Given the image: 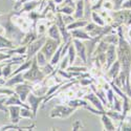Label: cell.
Instances as JSON below:
<instances>
[{"instance_id":"5b68a950","label":"cell","mask_w":131,"mask_h":131,"mask_svg":"<svg viewBox=\"0 0 131 131\" xmlns=\"http://www.w3.org/2000/svg\"><path fill=\"white\" fill-rule=\"evenodd\" d=\"M77 110V108L71 107L69 105H57L56 107L52 108V110L49 113V116L51 118H56V117H60V118H67L69 117L71 114H73V112Z\"/></svg>"},{"instance_id":"1f68e13d","label":"cell","mask_w":131,"mask_h":131,"mask_svg":"<svg viewBox=\"0 0 131 131\" xmlns=\"http://www.w3.org/2000/svg\"><path fill=\"white\" fill-rule=\"evenodd\" d=\"M102 39L105 42H107L108 44L117 45V43H118V35H117V32H116V34H107Z\"/></svg>"},{"instance_id":"44dd1931","label":"cell","mask_w":131,"mask_h":131,"mask_svg":"<svg viewBox=\"0 0 131 131\" xmlns=\"http://www.w3.org/2000/svg\"><path fill=\"white\" fill-rule=\"evenodd\" d=\"M84 15H85V0H78V1H75L74 13L72 16L74 19H83Z\"/></svg>"},{"instance_id":"83f0119b","label":"cell","mask_w":131,"mask_h":131,"mask_svg":"<svg viewBox=\"0 0 131 131\" xmlns=\"http://www.w3.org/2000/svg\"><path fill=\"white\" fill-rule=\"evenodd\" d=\"M90 17H91L92 22L95 23L96 25H100V26H105V25H106V21H105V19H104L99 13H97L96 10H91Z\"/></svg>"},{"instance_id":"8992f818","label":"cell","mask_w":131,"mask_h":131,"mask_svg":"<svg viewBox=\"0 0 131 131\" xmlns=\"http://www.w3.org/2000/svg\"><path fill=\"white\" fill-rule=\"evenodd\" d=\"M46 38H47L46 35H43V36L38 37L35 41H32L31 43H29V44L27 45V50H26V53H25L26 60L34 58L37 54V52L41 50L42 46L44 45V43L46 41Z\"/></svg>"},{"instance_id":"3957f363","label":"cell","mask_w":131,"mask_h":131,"mask_svg":"<svg viewBox=\"0 0 131 131\" xmlns=\"http://www.w3.org/2000/svg\"><path fill=\"white\" fill-rule=\"evenodd\" d=\"M23 77H24V79H25L26 82L31 83V84L41 83L43 80L46 78V74L43 72V70L41 69V67L39 66L38 63H37L36 56L32 58V64H31V66L27 70H25L23 72Z\"/></svg>"},{"instance_id":"30bf717a","label":"cell","mask_w":131,"mask_h":131,"mask_svg":"<svg viewBox=\"0 0 131 131\" xmlns=\"http://www.w3.org/2000/svg\"><path fill=\"white\" fill-rule=\"evenodd\" d=\"M60 44L61 43H59L58 41L51 39L50 37H47L44 45H43L42 48H41V51L45 54L46 59L49 61L51 59V57H52V54L54 53V51H56L57 48L60 46Z\"/></svg>"},{"instance_id":"ab89813d","label":"cell","mask_w":131,"mask_h":131,"mask_svg":"<svg viewBox=\"0 0 131 131\" xmlns=\"http://www.w3.org/2000/svg\"><path fill=\"white\" fill-rule=\"evenodd\" d=\"M7 97H0V111L8 112V107L5 105V101Z\"/></svg>"},{"instance_id":"ac0fdd59","label":"cell","mask_w":131,"mask_h":131,"mask_svg":"<svg viewBox=\"0 0 131 131\" xmlns=\"http://www.w3.org/2000/svg\"><path fill=\"white\" fill-rule=\"evenodd\" d=\"M69 31L71 34L72 39H79V40H82V41H88V40L91 39L90 35L84 28H77V29H72V30H69Z\"/></svg>"},{"instance_id":"4fadbf2b","label":"cell","mask_w":131,"mask_h":131,"mask_svg":"<svg viewBox=\"0 0 131 131\" xmlns=\"http://www.w3.org/2000/svg\"><path fill=\"white\" fill-rule=\"evenodd\" d=\"M72 43L74 45L75 51H77V56L81 59L83 63H87V49H86L85 44L82 42V40L72 39Z\"/></svg>"},{"instance_id":"7dc6e473","label":"cell","mask_w":131,"mask_h":131,"mask_svg":"<svg viewBox=\"0 0 131 131\" xmlns=\"http://www.w3.org/2000/svg\"><path fill=\"white\" fill-rule=\"evenodd\" d=\"M128 38H129V40L131 42V25L128 26Z\"/></svg>"},{"instance_id":"9a60e30c","label":"cell","mask_w":131,"mask_h":131,"mask_svg":"<svg viewBox=\"0 0 131 131\" xmlns=\"http://www.w3.org/2000/svg\"><path fill=\"white\" fill-rule=\"evenodd\" d=\"M8 107V113H9V119L12 124H19L20 122V111H21V106L18 105H9Z\"/></svg>"},{"instance_id":"836d02e7","label":"cell","mask_w":131,"mask_h":131,"mask_svg":"<svg viewBox=\"0 0 131 131\" xmlns=\"http://www.w3.org/2000/svg\"><path fill=\"white\" fill-rule=\"evenodd\" d=\"M20 116L21 118H30V119H35L34 113H32L30 108H26V107H22L20 111Z\"/></svg>"},{"instance_id":"cb8c5ba5","label":"cell","mask_w":131,"mask_h":131,"mask_svg":"<svg viewBox=\"0 0 131 131\" xmlns=\"http://www.w3.org/2000/svg\"><path fill=\"white\" fill-rule=\"evenodd\" d=\"M63 47H64V43L62 42L60 44V46L57 48V50L54 51V53L52 54L51 59L49 60V63L52 65V66H58L59 65V63L61 61V58H62V49H63Z\"/></svg>"},{"instance_id":"d590c367","label":"cell","mask_w":131,"mask_h":131,"mask_svg":"<svg viewBox=\"0 0 131 131\" xmlns=\"http://www.w3.org/2000/svg\"><path fill=\"white\" fill-rule=\"evenodd\" d=\"M67 53H68V56H69V63H70V65H73L74 60H75V57H77V51H75V48H74V45H73L72 42L70 43V45L68 47Z\"/></svg>"},{"instance_id":"d6a6232c","label":"cell","mask_w":131,"mask_h":131,"mask_svg":"<svg viewBox=\"0 0 131 131\" xmlns=\"http://www.w3.org/2000/svg\"><path fill=\"white\" fill-rule=\"evenodd\" d=\"M36 59H37V63H38V65L42 68V67H44L45 65H47L48 63H49V61L46 59V57H45V54L43 53L41 50L40 51H38L37 52V54H36Z\"/></svg>"},{"instance_id":"d6986e66","label":"cell","mask_w":131,"mask_h":131,"mask_svg":"<svg viewBox=\"0 0 131 131\" xmlns=\"http://www.w3.org/2000/svg\"><path fill=\"white\" fill-rule=\"evenodd\" d=\"M5 105L6 106H9V105H18V106H21V107H26V108H30L28 104H25V102H23L22 100L19 97V95L15 92L13 94H10L6 101H5Z\"/></svg>"},{"instance_id":"7a4b0ae2","label":"cell","mask_w":131,"mask_h":131,"mask_svg":"<svg viewBox=\"0 0 131 131\" xmlns=\"http://www.w3.org/2000/svg\"><path fill=\"white\" fill-rule=\"evenodd\" d=\"M15 12L16 10H14V12L9 13V14L3 15L4 18L2 20H0V25L3 27L5 37L7 39H9L10 41H13L16 46H19L25 36V32L16 23H14V21L12 20L13 16L15 15Z\"/></svg>"},{"instance_id":"6da1fadb","label":"cell","mask_w":131,"mask_h":131,"mask_svg":"<svg viewBox=\"0 0 131 131\" xmlns=\"http://www.w3.org/2000/svg\"><path fill=\"white\" fill-rule=\"evenodd\" d=\"M117 35H118V43L116 45L117 52V60L121 63L122 70L130 75L131 72V42L126 39L123 34V25L117 27Z\"/></svg>"},{"instance_id":"2e32d148","label":"cell","mask_w":131,"mask_h":131,"mask_svg":"<svg viewBox=\"0 0 131 131\" xmlns=\"http://www.w3.org/2000/svg\"><path fill=\"white\" fill-rule=\"evenodd\" d=\"M121 70H122V67H121V63H119V61L118 60H116L110 67L108 68V70H107V73H106V75H107V81H113L117 75L119 74V72H121Z\"/></svg>"},{"instance_id":"7bdbcfd3","label":"cell","mask_w":131,"mask_h":131,"mask_svg":"<svg viewBox=\"0 0 131 131\" xmlns=\"http://www.w3.org/2000/svg\"><path fill=\"white\" fill-rule=\"evenodd\" d=\"M13 56L12 54H9V53H4V52H1L0 51V62H2V61H5V60H8V59H10Z\"/></svg>"},{"instance_id":"603a6c76","label":"cell","mask_w":131,"mask_h":131,"mask_svg":"<svg viewBox=\"0 0 131 131\" xmlns=\"http://www.w3.org/2000/svg\"><path fill=\"white\" fill-rule=\"evenodd\" d=\"M101 121H102V124H103V128L104 130H107V131H113V130H117V128L115 127L112 118L110 116H108L106 113H103L101 114Z\"/></svg>"},{"instance_id":"f907efd6","label":"cell","mask_w":131,"mask_h":131,"mask_svg":"<svg viewBox=\"0 0 131 131\" xmlns=\"http://www.w3.org/2000/svg\"><path fill=\"white\" fill-rule=\"evenodd\" d=\"M130 82H131V72H130Z\"/></svg>"},{"instance_id":"816d5d0a","label":"cell","mask_w":131,"mask_h":131,"mask_svg":"<svg viewBox=\"0 0 131 131\" xmlns=\"http://www.w3.org/2000/svg\"><path fill=\"white\" fill-rule=\"evenodd\" d=\"M73 1H78V0H73Z\"/></svg>"},{"instance_id":"8d00e7d4","label":"cell","mask_w":131,"mask_h":131,"mask_svg":"<svg viewBox=\"0 0 131 131\" xmlns=\"http://www.w3.org/2000/svg\"><path fill=\"white\" fill-rule=\"evenodd\" d=\"M69 65H70V63H69V56H68V53H66L65 56H63L61 58V61L59 63V68L63 69V70H66Z\"/></svg>"},{"instance_id":"74e56055","label":"cell","mask_w":131,"mask_h":131,"mask_svg":"<svg viewBox=\"0 0 131 131\" xmlns=\"http://www.w3.org/2000/svg\"><path fill=\"white\" fill-rule=\"evenodd\" d=\"M102 8L108 10V12H111V10L114 9L113 2L111 1V0H104V1H103V4H102Z\"/></svg>"},{"instance_id":"f35d334b","label":"cell","mask_w":131,"mask_h":131,"mask_svg":"<svg viewBox=\"0 0 131 131\" xmlns=\"http://www.w3.org/2000/svg\"><path fill=\"white\" fill-rule=\"evenodd\" d=\"M87 67H84V66H74V65H69L67 70H70V71H77V72H86L87 71Z\"/></svg>"},{"instance_id":"e0dca14e","label":"cell","mask_w":131,"mask_h":131,"mask_svg":"<svg viewBox=\"0 0 131 131\" xmlns=\"http://www.w3.org/2000/svg\"><path fill=\"white\" fill-rule=\"evenodd\" d=\"M24 82H25V79L23 77V72H19V73L10 75V77L5 81L4 86H6V87H14L17 84L24 83Z\"/></svg>"},{"instance_id":"ba28073f","label":"cell","mask_w":131,"mask_h":131,"mask_svg":"<svg viewBox=\"0 0 131 131\" xmlns=\"http://www.w3.org/2000/svg\"><path fill=\"white\" fill-rule=\"evenodd\" d=\"M54 23L56 25L58 26L61 35H62V42L64 43H67L68 41L72 40V37H71V34L70 31L67 29V26L66 24L64 23V20H63V15L61 13H57V17H56V21H54Z\"/></svg>"},{"instance_id":"9c48e42d","label":"cell","mask_w":131,"mask_h":131,"mask_svg":"<svg viewBox=\"0 0 131 131\" xmlns=\"http://www.w3.org/2000/svg\"><path fill=\"white\" fill-rule=\"evenodd\" d=\"M14 91L19 95V97L23 102H26L27 100V96L28 94L34 91V86H32L31 83H28V82H24V83H20V84H17L14 86Z\"/></svg>"},{"instance_id":"f6af8a7d","label":"cell","mask_w":131,"mask_h":131,"mask_svg":"<svg viewBox=\"0 0 131 131\" xmlns=\"http://www.w3.org/2000/svg\"><path fill=\"white\" fill-rule=\"evenodd\" d=\"M122 8H125V9H131V0H125L124 3L122 4Z\"/></svg>"},{"instance_id":"484cf974","label":"cell","mask_w":131,"mask_h":131,"mask_svg":"<svg viewBox=\"0 0 131 131\" xmlns=\"http://www.w3.org/2000/svg\"><path fill=\"white\" fill-rule=\"evenodd\" d=\"M89 21L88 20H83V19H75L73 22L69 23L67 26V29L68 30H72V29H77V28H84L87 23H88Z\"/></svg>"},{"instance_id":"e575fe53","label":"cell","mask_w":131,"mask_h":131,"mask_svg":"<svg viewBox=\"0 0 131 131\" xmlns=\"http://www.w3.org/2000/svg\"><path fill=\"white\" fill-rule=\"evenodd\" d=\"M114 91H113V89L111 88H109V89H107L106 90V99H107V106L109 107V108H112V104H113V100H114Z\"/></svg>"},{"instance_id":"b9f144b4","label":"cell","mask_w":131,"mask_h":131,"mask_svg":"<svg viewBox=\"0 0 131 131\" xmlns=\"http://www.w3.org/2000/svg\"><path fill=\"white\" fill-rule=\"evenodd\" d=\"M113 2V5H114V9L113 10H117V9H121L122 8V4L124 3L125 0H111Z\"/></svg>"},{"instance_id":"f546056e","label":"cell","mask_w":131,"mask_h":131,"mask_svg":"<svg viewBox=\"0 0 131 131\" xmlns=\"http://www.w3.org/2000/svg\"><path fill=\"white\" fill-rule=\"evenodd\" d=\"M27 50V45H19V47H15L13 49H6V52L14 56V53H17L19 56H22V54H25Z\"/></svg>"},{"instance_id":"7402d4cb","label":"cell","mask_w":131,"mask_h":131,"mask_svg":"<svg viewBox=\"0 0 131 131\" xmlns=\"http://www.w3.org/2000/svg\"><path fill=\"white\" fill-rule=\"evenodd\" d=\"M47 35L51 39L58 41L59 43H62V35H61L58 26L56 25V23H52L51 25H49V27L47 29Z\"/></svg>"},{"instance_id":"60d3db41","label":"cell","mask_w":131,"mask_h":131,"mask_svg":"<svg viewBox=\"0 0 131 131\" xmlns=\"http://www.w3.org/2000/svg\"><path fill=\"white\" fill-rule=\"evenodd\" d=\"M62 15H63V14H62ZM63 20H64V23L66 24V25H68L69 23L73 22L75 19L73 18L72 15H63Z\"/></svg>"},{"instance_id":"681fc988","label":"cell","mask_w":131,"mask_h":131,"mask_svg":"<svg viewBox=\"0 0 131 131\" xmlns=\"http://www.w3.org/2000/svg\"><path fill=\"white\" fill-rule=\"evenodd\" d=\"M2 14H3L2 12H0V16H2Z\"/></svg>"},{"instance_id":"8fae6325","label":"cell","mask_w":131,"mask_h":131,"mask_svg":"<svg viewBox=\"0 0 131 131\" xmlns=\"http://www.w3.org/2000/svg\"><path fill=\"white\" fill-rule=\"evenodd\" d=\"M83 97H84L86 101H88L94 108H96L97 110H101V111H105V110H106V108H105L103 102L100 100V97L97 96L92 90L86 92V93L83 95Z\"/></svg>"},{"instance_id":"4316f807","label":"cell","mask_w":131,"mask_h":131,"mask_svg":"<svg viewBox=\"0 0 131 131\" xmlns=\"http://www.w3.org/2000/svg\"><path fill=\"white\" fill-rule=\"evenodd\" d=\"M67 105L71 106V107H74V108H85L88 104V101H86L85 99L82 100L80 99V97H78V99H72V100H69L67 102Z\"/></svg>"},{"instance_id":"ffe728a7","label":"cell","mask_w":131,"mask_h":131,"mask_svg":"<svg viewBox=\"0 0 131 131\" xmlns=\"http://www.w3.org/2000/svg\"><path fill=\"white\" fill-rule=\"evenodd\" d=\"M49 23L50 22H48V21L45 20V19H41V20H39L38 22H37V24H36V26L34 28H35L37 35L39 37L47 34V29L49 27Z\"/></svg>"},{"instance_id":"c3c4849f","label":"cell","mask_w":131,"mask_h":131,"mask_svg":"<svg viewBox=\"0 0 131 131\" xmlns=\"http://www.w3.org/2000/svg\"><path fill=\"white\" fill-rule=\"evenodd\" d=\"M4 64H5V61H3L2 65H0V77H2V67L4 66Z\"/></svg>"},{"instance_id":"bcb514c9","label":"cell","mask_w":131,"mask_h":131,"mask_svg":"<svg viewBox=\"0 0 131 131\" xmlns=\"http://www.w3.org/2000/svg\"><path fill=\"white\" fill-rule=\"evenodd\" d=\"M5 81H6V80H5L3 77H0V87H1V86H4Z\"/></svg>"},{"instance_id":"f1b7e54d","label":"cell","mask_w":131,"mask_h":131,"mask_svg":"<svg viewBox=\"0 0 131 131\" xmlns=\"http://www.w3.org/2000/svg\"><path fill=\"white\" fill-rule=\"evenodd\" d=\"M16 45L13 41H10L9 39H7L6 37H3L0 35V49H13L15 48Z\"/></svg>"},{"instance_id":"277c9868","label":"cell","mask_w":131,"mask_h":131,"mask_svg":"<svg viewBox=\"0 0 131 131\" xmlns=\"http://www.w3.org/2000/svg\"><path fill=\"white\" fill-rule=\"evenodd\" d=\"M111 17L113 19L112 25L117 28L119 25H131V9L121 8L117 10H111Z\"/></svg>"},{"instance_id":"52a82bcc","label":"cell","mask_w":131,"mask_h":131,"mask_svg":"<svg viewBox=\"0 0 131 131\" xmlns=\"http://www.w3.org/2000/svg\"><path fill=\"white\" fill-rule=\"evenodd\" d=\"M45 97H46L45 94H44V95H38V94L34 93L32 91H31V92L28 94V96H27L26 102H27V104L29 105L32 113H34L35 119H36V117H37V115H38V109H39L40 105L43 103V101L45 100Z\"/></svg>"},{"instance_id":"5bb4252c","label":"cell","mask_w":131,"mask_h":131,"mask_svg":"<svg viewBox=\"0 0 131 131\" xmlns=\"http://www.w3.org/2000/svg\"><path fill=\"white\" fill-rule=\"evenodd\" d=\"M41 1L42 0H29V1H26L22 4L21 8L18 10L20 15H22L23 13H28L31 12V10H36L38 7H40L41 5Z\"/></svg>"},{"instance_id":"d4e9b609","label":"cell","mask_w":131,"mask_h":131,"mask_svg":"<svg viewBox=\"0 0 131 131\" xmlns=\"http://www.w3.org/2000/svg\"><path fill=\"white\" fill-rule=\"evenodd\" d=\"M36 125L35 123L31 124L30 126H18V124H12L10 123L9 125H4V126H1L0 127V131H4V130H8V129H13V130H32V128H35Z\"/></svg>"},{"instance_id":"7c38bea8","label":"cell","mask_w":131,"mask_h":131,"mask_svg":"<svg viewBox=\"0 0 131 131\" xmlns=\"http://www.w3.org/2000/svg\"><path fill=\"white\" fill-rule=\"evenodd\" d=\"M117 60V52H116V45L109 44L108 49L106 51V63L104 65L103 69L108 70V68Z\"/></svg>"},{"instance_id":"ee69618b","label":"cell","mask_w":131,"mask_h":131,"mask_svg":"<svg viewBox=\"0 0 131 131\" xmlns=\"http://www.w3.org/2000/svg\"><path fill=\"white\" fill-rule=\"evenodd\" d=\"M81 128H83V124L81 123V121H75L72 124V130H80Z\"/></svg>"},{"instance_id":"4dcf8cb0","label":"cell","mask_w":131,"mask_h":131,"mask_svg":"<svg viewBox=\"0 0 131 131\" xmlns=\"http://www.w3.org/2000/svg\"><path fill=\"white\" fill-rule=\"evenodd\" d=\"M31 64H32V58H31V59H27V60H25L22 64L20 65V67H19V68H17L15 71H13L12 75H13V74H16V73H19V72H24L25 70H27V69L31 66Z\"/></svg>"}]
</instances>
